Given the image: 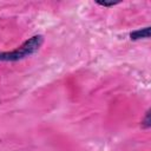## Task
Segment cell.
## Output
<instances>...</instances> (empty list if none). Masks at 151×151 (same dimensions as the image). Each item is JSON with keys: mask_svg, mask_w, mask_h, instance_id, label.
<instances>
[{"mask_svg": "<svg viewBox=\"0 0 151 151\" xmlns=\"http://www.w3.org/2000/svg\"><path fill=\"white\" fill-rule=\"evenodd\" d=\"M42 41H44V39L41 35H34L31 39H28L27 41H25L15 51L0 53V61H17L19 59L26 58L27 55H31L34 52H37L39 50V47L41 46Z\"/></svg>", "mask_w": 151, "mask_h": 151, "instance_id": "1", "label": "cell"}, {"mask_svg": "<svg viewBox=\"0 0 151 151\" xmlns=\"http://www.w3.org/2000/svg\"><path fill=\"white\" fill-rule=\"evenodd\" d=\"M131 39L133 40H137V39H142V38H149L150 37V27H145L143 29H138V31H134L130 34Z\"/></svg>", "mask_w": 151, "mask_h": 151, "instance_id": "2", "label": "cell"}, {"mask_svg": "<svg viewBox=\"0 0 151 151\" xmlns=\"http://www.w3.org/2000/svg\"><path fill=\"white\" fill-rule=\"evenodd\" d=\"M142 126H143L144 129H149V127H150V110L146 111L145 117H144V120L142 122Z\"/></svg>", "mask_w": 151, "mask_h": 151, "instance_id": "3", "label": "cell"}, {"mask_svg": "<svg viewBox=\"0 0 151 151\" xmlns=\"http://www.w3.org/2000/svg\"><path fill=\"white\" fill-rule=\"evenodd\" d=\"M97 4L98 5H101V6H105V7H110V6H114V5H117L118 4V1H116V2H103V1H97Z\"/></svg>", "mask_w": 151, "mask_h": 151, "instance_id": "4", "label": "cell"}]
</instances>
